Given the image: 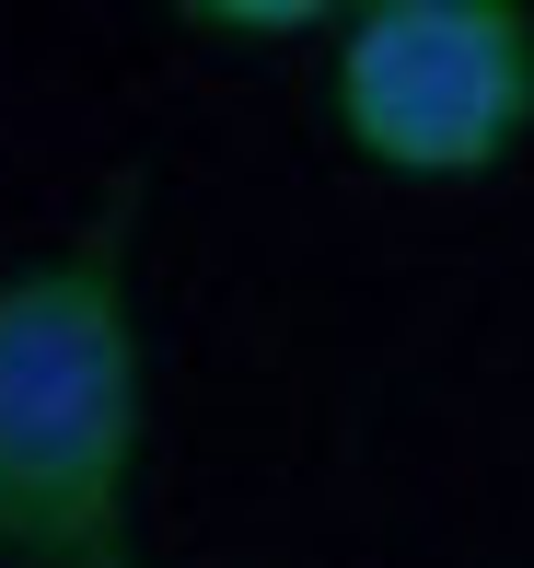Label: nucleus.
Returning a JSON list of instances; mask_svg holds the SVG:
<instances>
[{"instance_id":"nucleus-2","label":"nucleus","mask_w":534,"mask_h":568,"mask_svg":"<svg viewBox=\"0 0 534 568\" xmlns=\"http://www.w3.org/2000/svg\"><path fill=\"white\" fill-rule=\"evenodd\" d=\"M325 116L372 174L476 186L534 140L523 0H361L325 36Z\"/></svg>"},{"instance_id":"nucleus-3","label":"nucleus","mask_w":534,"mask_h":568,"mask_svg":"<svg viewBox=\"0 0 534 568\" xmlns=\"http://www.w3.org/2000/svg\"><path fill=\"white\" fill-rule=\"evenodd\" d=\"M198 36H337V0H187Z\"/></svg>"},{"instance_id":"nucleus-1","label":"nucleus","mask_w":534,"mask_h":568,"mask_svg":"<svg viewBox=\"0 0 534 568\" xmlns=\"http://www.w3.org/2000/svg\"><path fill=\"white\" fill-rule=\"evenodd\" d=\"M140 406L151 372L117 232L0 278V557L129 568Z\"/></svg>"}]
</instances>
